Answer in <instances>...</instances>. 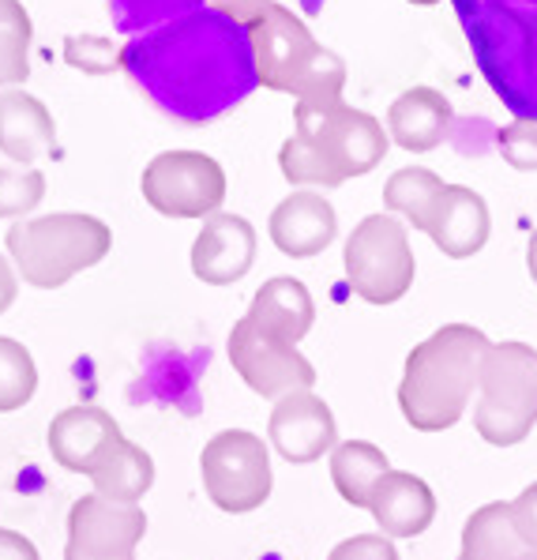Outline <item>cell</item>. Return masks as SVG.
Listing matches in <instances>:
<instances>
[{
    "mask_svg": "<svg viewBox=\"0 0 537 560\" xmlns=\"http://www.w3.org/2000/svg\"><path fill=\"white\" fill-rule=\"evenodd\" d=\"M120 68L162 114L185 125L230 114L259 88L253 34L214 8L128 38Z\"/></svg>",
    "mask_w": 537,
    "mask_h": 560,
    "instance_id": "cell-1",
    "label": "cell"
},
{
    "mask_svg": "<svg viewBox=\"0 0 537 560\" xmlns=\"http://www.w3.org/2000/svg\"><path fill=\"white\" fill-rule=\"evenodd\" d=\"M489 335L474 324H444L406 354L398 410L418 433H444L463 421L481 384Z\"/></svg>",
    "mask_w": 537,
    "mask_h": 560,
    "instance_id": "cell-2",
    "label": "cell"
},
{
    "mask_svg": "<svg viewBox=\"0 0 537 560\" xmlns=\"http://www.w3.org/2000/svg\"><path fill=\"white\" fill-rule=\"evenodd\" d=\"M293 136L282 143L279 166L290 185L339 188L350 177H365L384 162L392 136L365 109L346 102L331 106H297Z\"/></svg>",
    "mask_w": 537,
    "mask_h": 560,
    "instance_id": "cell-3",
    "label": "cell"
},
{
    "mask_svg": "<svg viewBox=\"0 0 537 560\" xmlns=\"http://www.w3.org/2000/svg\"><path fill=\"white\" fill-rule=\"evenodd\" d=\"M485 83L515 120H537V0H452Z\"/></svg>",
    "mask_w": 537,
    "mask_h": 560,
    "instance_id": "cell-4",
    "label": "cell"
},
{
    "mask_svg": "<svg viewBox=\"0 0 537 560\" xmlns=\"http://www.w3.org/2000/svg\"><path fill=\"white\" fill-rule=\"evenodd\" d=\"M248 34H253L259 88L293 94L297 106H331V102H342L346 60L319 46L301 15H293L285 4L271 0L248 23Z\"/></svg>",
    "mask_w": 537,
    "mask_h": 560,
    "instance_id": "cell-5",
    "label": "cell"
},
{
    "mask_svg": "<svg viewBox=\"0 0 537 560\" xmlns=\"http://www.w3.org/2000/svg\"><path fill=\"white\" fill-rule=\"evenodd\" d=\"M15 271L34 290H60L114 248V230L94 214L57 211L46 219L15 222L4 234Z\"/></svg>",
    "mask_w": 537,
    "mask_h": 560,
    "instance_id": "cell-6",
    "label": "cell"
},
{
    "mask_svg": "<svg viewBox=\"0 0 537 560\" xmlns=\"http://www.w3.org/2000/svg\"><path fill=\"white\" fill-rule=\"evenodd\" d=\"M537 425V350L530 342H492L481 365L474 429L485 444L515 447Z\"/></svg>",
    "mask_w": 537,
    "mask_h": 560,
    "instance_id": "cell-7",
    "label": "cell"
},
{
    "mask_svg": "<svg viewBox=\"0 0 537 560\" xmlns=\"http://www.w3.org/2000/svg\"><path fill=\"white\" fill-rule=\"evenodd\" d=\"M346 282L369 305H395L410 294L418 260L410 248V230L395 214H365L342 248Z\"/></svg>",
    "mask_w": 537,
    "mask_h": 560,
    "instance_id": "cell-8",
    "label": "cell"
},
{
    "mask_svg": "<svg viewBox=\"0 0 537 560\" xmlns=\"http://www.w3.org/2000/svg\"><path fill=\"white\" fill-rule=\"evenodd\" d=\"M199 478L219 512H256L267 504L275 486L267 441H259L248 429H222L199 452Z\"/></svg>",
    "mask_w": 537,
    "mask_h": 560,
    "instance_id": "cell-9",
    "label": "cell"
},
{
    "mask_svg": "<svg viewBox=\"0 0 537 560\" xmlns=\"http://www.w3.org/2000/svg\"><path fill=\"white\" fill-rule=\"evenodd\" d=\"M140 188L166 219H211L226 200V170L203 151H162L147 162Z\"/></svg>",
    "mask_w": 537,
    "mask_h": 560,
    "instance_id": "cell-10",
    "label": "cell"
},
{
    "mask_svg": "<svg viewBox=\"0 0 537 560\" xmlns=\"http://www.w3.org/2000/svg\"><path fill=\"white\" fill-rule=\"evenodd\" d=\"M226 354L241 381L264 399L279 402L293 392H312V384H316L312 361L293 342H282L271 331H264L248 313L233 324Z\"/></svg>",
    "mask_w": 537,
    "mask_h": 560,
    "instance_id": "cell-11",
    "label": "cell"
},
{
    "mask_svg": "<svg viewBox=\"0 0 537 560\" xmlns=\"http://www.w3.org/2000/svg\"><path fill=\"white\" fill-rule=\"evenodd\" d=\"M147 534V512L140 504H114L86 493L68 512L65 560H136V546Z\"/></svg>",
    "mask_w": 537,
    "mask_h": 560,
    "instance_id": "cell-12",
    "label": "cell"
},
{
    "mask_svg": "<svg viewBox=\"0 0 537 560\" xmlns=\"http://www.w3.org/2000/svg\"><path fill=\"white\" fill-rule=\"evenodd\" d=\"M267 436H271L275 452L285 463H297V467L324 459L327 452L339 447L335 413L316 392H293L275 402L271 421H267Z\"/></svg>",
    "mask_w": 537,
    "mask_h": 560,
    "instance_id": "cell-13",
    "label": "cell"
},
{
    "mask_svg": "<svg viewBox=\"0 0 537 560\" xmlns=\"http://www.w3.org/2000/svg\"><path fill=\"white\" fill-rule=\"evenodd\" d=\"M256 264V230L241 214L214 211L192 241V275L207 287H233Z\"/></svg>",
    "mask_w": 537,
    "mask_h": 560,
    "instance_id": "cell-14",
    "label": "cell"
},
{
    "mask_svg": "<svg viewBox=\"0 0 537 560\" xmlns=\"http://www.w3.org/2000/svg\"><path fill=\"white\" fill-rule=\"evenodd\" d=\"M117 441H125L114 413L102 407H68L49 421V455L72 474H91L94 463L109 452Z\"/></svg>",
    "mask_w": 537,
    "mask_h": 560,
    "instance_id": "cell-15",
    "label": "cell"
},
{
    "mask_svg": "<svg viewBox=\"0 0 537 560\" xmlns=\"http://www.w3.org/2000/svg\"><path fill=\"white\" fill-rule=\"evenodd\" d=\"M424 234L432 237V245L452 260H470L474 253H481L485 241L492 234V214L489 203L481 200L474 188L466 185H447L440 192L432 219L424 226Z\"/></svg>",
    "mask_w": 537,
    "mask_h": 560,
    "instance_id": "cell-16",
    "label": "cell"
},
{
    "mask_svg": "<svg viewBox=\"0 0 537 560\" xmlns=\"http://www.w3.org/2000/svg\"><path fill=\"white\" fill-rule=\"evenodd\" d=\"M267 230H271L279 253L293 256V260H312L339 234V214L319 192H293L271 211Z\"/></svg>",
    "mask_w": 537,
    "mask_h": 560,
    "instance_id": "cell-17",
    "label": "cell"
},
{
    "mask_svg": "<svg viewBox=\"0 0 537 560\" xmlns=\"http://www.w3.org/2000/svg\"><path fill=\"white\" fill-rule=\"evenodd\" d=\"M369 512L387 538H418L436 520V493L418 474L387 470L372 489Z\"/></svg>",
    "mask_w": 537,
    "mask_h": 560,
    "instance_id": "cell-18",
    "label": "cell"
},
{
    "mask_svg": "<svg viewBox=\"0 0 537 560\" xmlns=\"http://www.w3.org/2000/svg\"><path fill=\"white\" fill-rule=\"evenodd\" d=\"M455 109L436 88H410L402 91L387 109V136L395 140V148L424 154L436 151L452 132Z\"/></svg>",
    "mask_w": 537,
    "mask_h": 560,
    "instance_id": "cell-19",
    "label": "cell"
},
{
    "mask_svg": "<svg viewBox=\"0 0 537 560\" xmlns=\"http://www.w3.org/2000/svg\"><path fill=\"white\" fill-rule=\"evenodd\" d=\"M57 143L54 114L27 91H0V154L31 166Z\"/></svg>",
    "mask_w": 537,
    "mask_h": 560,
    "instance_id": "cell-20",
    "label": "cell"
},
{
    "mask_svg": "<svg viewBox=\"0 0 537 560\" xmlns=\"http://www.w3.org/2000/svg\"><path fill=\"white\" fill-rule=\"evenodd\" d=\"M248 316H253L264 331H271L275 339L297 347L312 331V324H316V305H312L305 282L293 279V275H279V279H267L264 287L256 290L253 305H248Z\"/></svg>",
    "mask_w": 537,
    "mask_h": 560,
    "instance_id": "cell-21",
    "label": "cell"
},
{
    "mask_svg": "<svg viewBox=\"0 0 537 560\" xmlns=\"http://www.w3.org/2000/svg\"><path fill=\"white\" fill-rule=\"evenodd\" d=\"M94 486V493L106 497L114 504H140L143 493L154 486V459L132 441H117L94 463V470L86 474Z\"/></svg>",
    "mask_w": 537,
    "mask_h": 560,
    "instance_id": "cell-22",
    "label": "cell"
},
{
    "mask_svg": "<svg viewBox=\"0 0 537 560\" xmlns=\"http://www.w3.org/2000/svg\"><path fill=\"white\" fill-rule=\"evenodd\" d=\"M526 549L523 534L511 520V501H492L470 512L463 527V549L458 560H523Z\"/></svg>",
    "mask_w": 537,
    "mask_h": 560,
    "instance_id": "cell-23",
    "label": "cell"
},
{
    "mask_svg": "<svg viewBox=\"0 0 537 560\" xmlns=\"http://www.w3.org/2000/svg\"><path fill=\"white\" fill-rule=\"evenodd\" d=\"M387 470H392V459L384 455V447L369 441H342L331 452V481L350 508H369L372 489Z\"/></svg>",
    "mask_w": 537,
    "mask_h": 560,
    "instance_id": "cell-24",
    "label": "cell"
},
{
    "mask_svg": "<svg viewBox=\"0 0 537 560\" xmlns=\"http://www.w3.org/2000/svg\"><path fill=\"white\" fill-rule=\"evenodd\" d=\"M444 177L432 174V170H421V166H406V170H395L384 185V203L392 207L395 214H406L413 222V230L429 226L432 219V207H436L440 192H444Z\"/></svg>",
    "mask_w": 537,
    "mask_h": 560,
    "instance_id": "cell-25",
    "label": "cell"
},
{
    "mask_svg": "<svg viewBox=\"0 0 537 560\" xmlns=\"http://www.w3.org/2000/svg\"><path fill=\"white\" fill-rule=\"evenodd\" d=\"M31 15L23 0H0V91L31 75Z\"/></svg>",
    "mask_w": 537,
    "mask_h": 560,
    "instance_id": "cell-26",
    "label": "cell"
},
{
    "mask_svg": "<svg viewBox=\"0 0 537 560\" xmlns=\"http://www.w3.org/2000/svg\"><path fill=\"white\" fill-rule=\"evenodd\" d=\"M38 392V365L23 342L0 335V413L23 410Z\"/></svg>",
    "mask_w": 537,
    "mask_h": 560,
    "instance_id": "cell-27",
    "label": "cell"
},
{
    "mask_svg": "<svg viewBox=\"0 0 537 560\" xmlns=\"http://www.w3.org/2000/svg\"><path fill=\"white\" fill-rule=\"evenodd\" d=\"M114 12V27L128 38L143 31H154L162 23H173L180 15H192L199 8H207V0H106Z\"/></svg>",
    "mask_w": 537,
    "mask_h": 560,
    "instance_id": "cell-28",
    "label": "cell"
},
{
    "mask_svg": "<svg viewBox=\"0 0 537 560\" xmlns=\"http://www.w3.org/2000/svg\"><path fill=\"white\" fill-rule=\"evenodd\" d=\"M46 200V174L42 170L4 166L0 170V219H23Z\"/></svg>",
    "mask_w": 537,
    "mask_h": 560,
    "instance_id": "cell-29",
    "label": "cell"
},
{
    "mask_svg": "<svg viewBox=\"0 0 537 560\" xmlns=\"http://www.w3.org/2000/svg\"><path fill=\"white\" fill-rule=\"evenodd\" d=\"M65 60L72 68H83L91 75H102L120 65V49H114L109 38H94V34H68L65 38Z\"/></svg>",
    "mask_w": 537,
    "mask_h": 560,
    "instance_id": "cell-30",
    "label": "cell"
},
{
    "mask_svg": "<svg viewBox=\"0 0 537 560\" xmlns=\"http://www.w3.org/2000/svg\"><path fill=\"white\" fill-rule=\"evenodd\" d=\"M497 148L511 170L534 174L537 170V120H511L507 128H500Z\"/></svg>",
    "mask_w": 537,
    "mask_h": 560,
    "instance_id": "cell-31",
    "label": "cell"
},
{
    "mask_svg": "<svg viewBox=\"0 0 537 560\" xmlns=\"http://www.w3.org/2000/svg\"><path fill=\"white\" fill-rule=\"evenodd\" d=\"M327 560H398V549L387 534H353L339 541Z\"/></svg>",
    "mask_w": 537,
    "mask_h": 560,
    "instance_id": "cell-32",
    "label": "cell"
},
{
    "mask_svg": "<svg viewBox=\"0 0 537 560\" xmlns=\"http://www.w3.org/2000/svg\"><path fill=\"white\" fill-rule=\"evenodd\" d=\"M511 520H515L518 534H523L526 549L537 553V481H530V486L511 501Z\"/></svg>",
    "mask_w": 537,
    "mask_h": 560,
    "instance_id": "cell-33",
    "label": "cell"
},
{
    "mask_svg": "<svg viewBox=\"0 0 537 560\" xmlns=\"http://www.w3.org/2000/svg\"><path fill=\"white\" fill-rule=\"evenodd\" d=\"M271 4V0H207V8H214V12H222V15H230L233 23H253L264 8Z\"/></svg>",
    "mask_w": 537,
    "mask_h": 560,
    "instance_id": "cell-34",
    "label": "cell"
},
{
    "mask_svg": "<svg viewBox=\"0 0 537 560\" xmlns=\"http://www.w3.org/2000/svg\"><path fill=\"white\" fill-rule=\"evenodd\" d=\"M0 560H42V557L27 534L0 527Z\"/></svg>",
    "mask_w": 537,
    "mask_h": 560,
    "instance_id": "cell-35",
    "label": "cell"
},
{
    "mask_svg": "<svg viewBox=\"0 0 537 560\" xmlns=\"http://www.w3.org/2000/svg\"><path fill=\"white\" fill-rule=\"evenodd\" d=\"M15 294H20V271L0 256V316L15 305Z\"/></svg>",
    "mask_w": 537,
    "mask_h": 560,
    "instance_id": "cell-36",
    "label": "cell"
},
{
    "mask_svg": "<svg viewBox=\"0 0 537 560\" xmlns=\"http://www.w3.org/2000/svg\"><path fill=\"white\" fill-rule=\"evenodd\" d=\"M526 271H530V279L537 282V230L530 234V245H526Z\"/></svg>",
    "mask_w": 537,
    "mask_h": 560,
    "instance_id": "cell-37",
    "label": "cell"
},
{
    "mask_svg": "<svg viewBox=\"0 0 537 560\" xmlns=\"http://www.w3.org/2000/svg\"><path fill=\"white\" fill-rule=\"evenodd\" d=\"M410 4H418V8H432V4H440V0H410Z\"/></svg>",
    "mask_w": 537,
    "mask_h": 560,
    "instance_id": "cell-38",
    "label": "cell"
},
{
    "mask_svg": "<svg viewBox=\"0 0 537 560\" xmlns=\"http://www.w3.org/2000/svg\"><path fill=\"white\" fill-rule=\"evenodd\" d=\"M523 560H537V553H534V549H530V553H526Z\"/></svg>",
    "mask_w": 537,
    "mask_h": 560,
    "instance_id": "cell-39",
    "label": "cell"
}]
</instances>
